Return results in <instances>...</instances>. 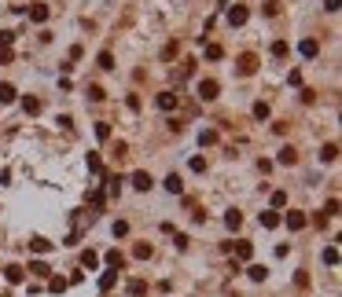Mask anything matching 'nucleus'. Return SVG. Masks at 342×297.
I'll return each instance as SVG.
<instances>
[{
	"label": "nucleus",
	"instance_id": "obj_35",
	"mask_svg": "<svg viewBox=\"0 0 342 297\" xmlns=\"http://www.w3.org/2000/svg\"><path fill=\"white\" fill-rule=\"evenodd\" d=\"M324 264H338V246H328V249H324Z\"/></svg>",
	"mask_w": 342,
	"mask_h": 297
},
{
	"label": "nucleus",
	"instance_id": "obj_31",
	"mask_svg": "<svg viewBox=\"0 0 342 297\" xmlns=\"http://www.w3.org/2000/svg\"><path fill=\"white\" fill-rule=\"evenodd\" d=\"M199 143H203V147L217 143V132H213V129H203V132H199Z\"/></svg>",
	"mask_w": 342,
	"mask_h": 297
},
{
	"label": "nucleus",
	"instance_id": "obj_25",
	"mask_svg": "<svg viewBox=\"0 0 342 297\" xmlns=\"http://www.w3.org/2000/svg\"><path fill=\"white\" fill-rule=\"evenodd\" d=\"M88 173H92V176H103V162H100V154H88Z\"/></svg>",
	"mask_w": 342,
	"mask_h": 297
},
{
	"label": "nucleus",
	"instance_id": "obj_38",
	"mask_svg": "<svg viewBox=\"0 0 342 297\" xmlns=\"http://www.w3.org/2000/svg\"><path fill=\"white\" fill-rule=\"evenodd\" d=\"M126 154H129V143H126V139H118V143H114V158H126Z\"/></svg>",
	"mask_w": 342,
	"mask_h": 297
},
{
	"label": "nucleus",
	"instance_id": "obj_32",
	"mask_svg": "<svg viewBox=\"0 0 342 297\" xmlns=\"http://www.w3.org/2000/svg\"><path fill=\"white\" fill-rule=\"evenodd\" d=\"M269 114H272V110H269V103H254V118H258V121H265Z\"/></svg>",
	"mask_w": 342,
	"mask_h": 297
},
{
	"label": "nucleus",
	"instance_id": "obj_12",
	"mask_svg": "<svg viewBox=\"0 0 342 297\" xmlns=\"http://www.w3.org/2000/svg\"><path fill=\"white\" fill-rule=\"evenodd\" d=\"M246 22V8L236 4V8H228V26H243Z\"/></svg>",
	"mask_w": 342,
	"mask_h": 297
},
{
	"label": "nucleus",
	"instance_id": "obj_40",
	"mask_svg": "<svg viewBox=\"0 0 342 297\" xmlns=\"http://www.w3.org/2000/svg\"><path fill=\"white\" fill-rule=\"evenodd\" d=\"M338 213V198H328V206H324V216H335Z\"/></svg>",
	"mask_w": 342,
	"mask_h": 297
},
{
	"label": "nucleus",
	"instance_id": "obj_28",
	"mask_svg": "<svg viewBox=\"0 0 342 297\" xmlns=\"http://www.w3.org/2000/svg\"><path fill=\"white\" fill-rule=\"evenodd\" d=\"M52 268H48V264H44V261H29V275H48Z\"/></svg>",
	"mask_w": 342,
	"mask_h": 297
},
{
	"label": "nucleus",
	"instance_id": "obj_27",
	"mask_svg": "<svg viewBox=\"0 0 342 297\" xmlns=\"http://www.w3.org/2000/svg\"><path fill=\"white\" fill-rule=\"evenodd\" d=\"M67 286H70V283H67L63 275H55V279H48V290H52V293H63Z\"/></svg>",
	"mask_w": 342,
	"mask_h": 297
},
{
	"label": "nucleus",
	"instance_id": "obj_34",
	"mask_svg": "<svg viewBox=\"0 0 342 297\" xmlns=\"http://www.w3.org/2000/svg\"><path fill=\"white\" fill-rule=\"evenodd\" d=\"M96 139H111V125L107 121H96Z\"/></svg>",
	"mask_w": 342,
	"mask_h": 297
},
{
	"label": "nucleus",
	"instance_id": "obj_45",
	"mask_svg": "<svg viewBox=\"0 0 342 297\" xmlns=\"http://www.w3.org/2000/svg\"><path fill=\"white\" fill-rule=\"evenodd\" d=\"M338 4H342V0H324V8H328V11H338Z\"/></svg>",
	"mask_w": 342,
	"mask_h": 297
},
{
	"label": "nucleus",
	"instance_id": "obj_9",
	"mask_svg": "<svg viewBox=\"0 0 342 297\" xmlns=\"http://www.w3.org/2000/svg\"><path fill=\"white\" fill-rule=\"evenodd\" d=\"M232 253H236V261H251L254 257V246L251 242H232Z\"/></svg>",
	"mask_w": 342,
	"mask_h": 297
},
{
	"label": "nucleus",
	"instance_id": "obj_22",
	"mask_svg": "<svg viewBox=\"0 0 342 297\" xmlns=\"http://www.w3.org/2000/svg\"><path fill=\"white\" fill-rule=\"evenodd\" d=\"M338 158V143H324L320 147V162H335Z\"/></svg>",
	"mask_w": 342,
	"mask_h": 297
},
{
	"label": "nucleus",
	"instance_id": "obj_16",
	"mask_svg": "<svg viewBox=\"0 0 342 297\" xmlns=\"http://www.w3.org/2000/svg\"><path fill=\"white\" fill-rule=\"evenodd\" d=\"M126 290H129V297H144V293H147V283H144V279H129Z\"/></svg>",
	"mask_w": 342,
	"mask_h": 297
},
{
	"label": "nucleus",
	"instance_id": "obj_20",
	"mask_svg": "<svg viewBox=\"0 0 342 297\" xmlns=\"http://www.w3.org/2000/svg\"><path fill=\"white\" fill-rule=\"evenodd\" d=\"M15 96H19V92H15V85L0 81V103H15Z\"/></svg>",
	"mask_w": 342,
	"mask_h": 297
},
{
	"label": "nucleus",
	"instance_id": "obj_21",
	"mask_svg": "<svg viewBox=\"0 0 342 297\" xmlns=\"http://www.w3.org/2000/svg\"><path fill=\"white\" fill-rule=\"evenodd\" d=\"M22 110H26L29 118H34V114H41V99H37V96H26V99H22Z\"/></svg>",
	"mask_w": 342,
	"mask_h": 297
},
{
	"label": "nucleus",
	"instance_id": "obj_15",
	"mask_svg": "<svg viewBox=\"0 0 342 297\" xmlns=\"http://www.w3.org/2000/svg\"><path fill=\"white\" fill-rule=\"evenodd\" d=\"M239 224H243V213H239V209H228V213H225V228H228V231H239Z\"/></svg>",
	"mask_w": 342,
	"mask_h": 297
},
{
	"label": "nucleus",
	"instance_id": "obj_23",
	"mask_svg": "<svg viewBox=\"0 0 342 297\" xmlns=\"http://www.w3.org/2000/svg\"><path fill=\"white\" fill-rule=\"evenodd\" d=\"M294 162H298V151H294V147H284V151H279V165H294Z\"/></svg>",
	"mask_w": 342,
	"mask_h": 297
},
{
	"label": "nucleus",
	"instance_id": "obj_6",
	"mask_svg": "<svg viewBox=\"0 0 342 297\" xmlns=\"http://www.w3.org/2000/svg\"><path fill=\"white\" fill-rule=\"evenodd\" d=\"M133 187H136V191H151V187H154L151 173H144V169H136V173H133Z\"/></svg>",
	"mask_w": 342,
	"mask_h": 297
},
{
	"label": "nucleus",
	"instance_id": "obj_5",
	"mask_svg": "<svg viewBox=\"0 0 342 297\" xmlns=\"http://www.w3.org/2000/svg\"><path fill=\"white\" fill-rule=\"evenodd\" d=\"M177 99H180L177 92H159V99H154V103H159V110L169 114V110H177Z\"/></svg>",
	"mask_w": 342,
	"mask_h": 297
},
{
	"label": "nucleus",
	"instance_id": "obj_26",
	"mask_svg": "<svg viewBox=\"0 0 342 297\" xmlns=\"http://www.w3.org/2000/svg\"><path fill=\"white\" fill-rule=\"evenodd\" d=\"M246 275H251L254 283H265V275H269V272L261 268V264H251V268H246Z\"/></svg>",
	"mask_w": 342,
	"mask_h": 297
},
{
	"label": "nucleus",
	"instance_id": "obj_44",
	"mask_svg": "<svg viewBox=\"0 0 342 297\" xmlns=\"http://www.w3.org/2000/svg\"><path fill=\"white\" fill-rule=\"evenodd\" d=\"M114 235H118V239H121V235H129V224H126V220H118V224H114Z\"/></svg>",
	"mask_w": 342,
	"mask_h": 297
},
{
	"label": "nucleus",
	"instance_id": "obj_2",
	"mask_svg": "<svg viewBox=\"0 0 342 297\" xmlns=\"http://www.w3.org/2000/svg\"><path fill=\"white\" fill-rule=\"evenodd\" d=\"M279 224H287L291 231H302V228L309 224V216H305V213H298V209H291L287 216H279Z\"/></svg>",
	"mask_w": 342,
	"mask_h": 297
},
{
	"label": "nucleus",
	"instance_id": "obj_42",
	"mask_svg": "<svg viewBox=\"0 0 342 297\" xmlns=\"http://www.w3.org/2000/svg\"><path fill=\"white\" fill-rule=\"evenodd\" d=\"M192 173H206V158H192Z\"/></svg>",
	"mask_w": 342,
	"mask_h": 297
},
{
	"label": "nucleus",
	"instance_id": "obj_19",
	"mask_svg": "<svg viewBox=\"0 0 342 297\" xmlns=\"http://www.w3.org/2000/svg\"><path fill=\"white\" fill-rule=\"evenodd\" d=\"M151 253H154V246H151V242H136V246H133V257H136V261H147Z\"/></svg>",
	"mask_w": 342,
	"mask_h": 297
},
{
	"label": "nucleus",
	"instance_id": "obj_29",
	"mask_svg": "<svg viewBox=\"0 0 342 297\" xmlns=\"http://www.w3.org/2000/svg\"><path fill=\"white\" fill-rule=\"evenodd\" d=\"M287 52H291V44H287V41H272V55H276V59H284Z\"/></svg>",
	"mask_w": 342,
	"mask_h": 297
},
{
	"label": "nucleus",
	"instance_id": "obj_33",
	"mask_svg": "<svg viewBox=\"0 0 342 297\" xmlns=\"http://www.w3.org/2000/svg\"><path fill=\"white\" fill-rule=\"evenodd\" d=\"M177 52H180V48H177V41H169L166 48H162V59H166V62H169V59H177Z\"/></svg>",
	"mask_w": 342,
	"mask_h": 297
},
{
	"label": "nucleus",
	"instance_id": "obj_36",
	"mask_svg": "<svg viewBox=\"0 0 342 297\" xmlns=\"http://www.w3.org/2000/svg\"><path fill=\"white\" fill-rule=\"evenodd\" d=\"M88 99H92V103H100V99H107V96H103V88H100V85H88Z\"/></svg>",
	"mask_w": 342,
	"mask_h": 297
},
{
	"label": "nucleus",
	"instance_id": "obj_43",
	"mask_svg": "<svg viewBox=\"0 0 342 297\" xmlns=\"http://www.w3.org/2000/svg\"><path fill=\"white\" fill-rule=\"evenodd\" d=\"M11 59H15V52H11V48H0V66H8Z\"/></svg>",
	"mask_w": 342,
	"mask_h": 297
},
{
	"label": "nucleus",
	"instance_id": "obj_8",
	"mask_svg": "<svg viewBox=\"0 0 342 297\" xmlns=\"http://www.w3.org/2000/svg\"><path fill=\"white\" fill-rule=\"evenodd\" d=\"M103 261H107V268H114V272L126 268V253H121V249H111V253H107Z\"/></svg>",
	"mask_w": 342,
	"mask_h": 297
},
{
	"label": "nucleus",
	"instance_id": "obj_24",
	"mask_svg": "<svg viewBox=\"0 0 342 297\" xmlns=\"http://www.w3.org/2000/svg\"><path fill=\"white\" fill-rule=\"evenodd\" d=\"M29 249H34V253H48V249H52V242L37 235V239H29Z\"/></svg>",
	"mask_w": 342,
	"mask_h": 297
},
{
	"label": "nucleus",
	"instance_id": "obj_14",
	"mask_svg": "<svg viewBox=\"0 0 342 297\" xmlns=\"http://www.w3.org/2000/svg\"><path fill=\"white\" fill-rule=\"evenodd\" d=\"M103 202H107V191H103V187H92V191H88V206L103 209Z\"/></svg>",
	"mask_w": 342,
	"mask_h": 297
},
{
	"label": "nucleus",
	"instance_id": "obj_13",
	"mask_svg": "<svg viewBox=\"0 0 342 297\" xmlns=\"http://www.w3.org/2000/svg\"><path fill=\"white\" fill-rule=\"evenodd\" d=\"M258 224H261V228H265V231H272V228L279 224V213H276V209H265V213H261V216H258Z\"/></svg>",
	"mask_w": 342,
	"mask_h": 297
},
{
	"label": "nucleus",
	"instance_id": "obj_10",
	"mask_svg": "<svg viewBox=\"0 0 342 297\" xmlns=\"http://www.w3.org/2000/svg\"><path fill=\"white\" fill-rule=\"evenodd\" d=\"M4 279H8L11 286L22 283V279H26V268H19V264H8V268H4Z\"/></svg>",
	"mask_w": 342,
	"mask_h": 297
},
{
	"label": "nucleus",
	"instance_id": "obj_7",
	"mask_svg": "<svg viewBox=\"0 0 342 297\" xmlns=\"http://www.w3.org/2000/svg\"><path fill=\"white\" fill-rule=\"evenodd\" d=\"M320 52V41H313V37H305V41H298V55L302 59H313Z\"/></svg>",
	"mask_w": 342,
	"mask_h": 297
},
{
	"label": "nucleus",
	"instance_id": "obj_39",
	"mask_svg": "<svg viewBox=\"0 0 342 297\" xmlns=\"http://www.w3.org/2000/svg\"><path fill=\"white\" fill-rule=\"evenodd\" d=\"M225 52H221V44H206V59H221Z\"/></svg>",
	"mask_w": 342,
	"mask_h": 297
},
{
	"label": "nucleus",
	"instance_id": "obj_18",
	"mask_svg": "<svg viewBox=\"0 0 342 297\" xmlns=\"http://www.w3.org/2000/svg\"><path fill=\"white\" fill-rule=\"evenodd\" d=\"M166 191H169V195H180V191H184V180H180L177 173H169V176H166Z\"/></svg>",
	"mask_w": 342,
	"mask_h": 297
},
{
	"label": "nucleus",
	"instance_id": "obj_30",
	"mask_svg": "<svg viewBox=\"0 0 342 297\" xmlns=\"http://www.w3.org/2000/svg\"><path fill=\"white\" fill-rule=\"evenodd\" d=\"M96 62H100V70H111V66H114V55H111V52H100Z\"/></svg>",
	"mask_w": 342,
	"mask_h": 297
},
{
	"label": "nucleus",
	"instance_id": "obj_4",
	"mask_svg": "<svg viewBox=\"0 0 342 297\" xmlns=\"http://www.w3.org/2000/svg\"><path fill=\"white\" fill-rule=\"evenodd\" d=\"M26 11H29V22H48V15H52L48 4H41V0H37V4H29Z\"/></svg>",
	"mask_w": 342,
	"mask_h": 297
},
{
	"label": "nucleus",
	"instance_id": "obj_17",
	"mask_svg": "<svg viewBox=\"0 0 342 297\" xmlns=\"http://www.w3.org/2000/svg\"><path fill=\"white\" fill-rule=\"evenodd\" d=\"M81 268H100V253H96V249H85V253H81Z\"/></svg>",
	"mask_w": 342,
	"mask_h": 297
},
{
	"label": "nucleus",
	"instance_id": "obj_11",
	"mask_svg": "<svg viewBox=\"0 0 342 297\" xmlns=\"http://www.w3.org/2000/svg\"><path fill=\"white\" fill-rule=\"evenodd\" d=\"M114 283H118V272H114V268H111V272H103V275H100V293H111Z\"/></svg>",
	"mask_w": 342,
	"mask_h": 297
},
{
	"label": "nucleus",
	"instance_id": "obj_37",
	"mask_svg": "<svg viewBox=\"0 0 342 297\" xmlns=\"http://www.w3.org/2000/svg\"><path fill=\"white\" fill-rule=\"evenodd\" d=\"M287 206V195L284 191H272V209H284Z\"/></svg>",
	"mask_w": 342,
	"mask_h": 297
},
{
	"label": "nucleus",
	"instance_id": "obj_46",
	"mask_svg": "<svg viewBox=\"0 0 342 297\" xmlns=\"http://www.w3.org/2000/svg\"><path fill=\"white\" fill-rule=\"evenodd\" d=\"M0 297H8V293H0Z\"/></svg>",
	"mask_w": 342,
	"mask_h": 297
},
{
	"label": "nucleus",
	"instance_id": "obj_41",
	"mask_svg": "<svg viewBox=\"0 0 342 297\" xmlns=\"http://www.w3.org/2000/svg\"><path fill=\"white\" fill-rule=\"evenodd\" d=\"M11 41H15V33H11V29H4V33H0V48H11Z\"/></svg>",
	"mask_w": 342,
	"mask_h": 297
},
{
	"label": "nucleus",
	"instance_id": "obj_1",
	"mask_svg": "<svg viewBox=\"0 0 342 297\" xmlns=\"http://www.w3.org/2000/svg\"><path fill=\"white\" fill-rule=\"evenodd\" d=\"M236 70H239V77L258 73V55H254V52H243V55L236 59Z\"/></svg>",
	"mask_w": 342,
	"mask_h": 297
},
{
	"label": "nucleus",
	"instance_id": "obj_3",
	"mask_svg": "<svg viewBox=\"0 0 342 297\" xmlns=\"http://www.w3.org/2000/svg\"><path fill=\"white\" fill-rule=\"evenodd\" d=\"M217 92H221V85H217L213 77H203V81H199V96H203L206 103H210V99H217Z\"/></svg>",
	"mask_w": 342,
	"mask_h": 297
}]
</instances>
